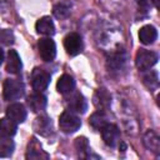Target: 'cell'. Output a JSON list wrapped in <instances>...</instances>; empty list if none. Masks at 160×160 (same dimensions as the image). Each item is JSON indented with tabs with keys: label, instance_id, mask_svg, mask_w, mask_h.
<instances>
[{
	"label": "cell",
	"instance_id": "cell-1",
	"mask_svg": "<svg viewBox=\"0 0 160 160\" xmlns=\"http://www.w3.org/2000/svg\"><path fill=\"white\" fill-rule=\"evenodd\" d=\"M2 94H4V99L8 101L18 100L24 96L25 86L22 81L18 79H5L2 85Z\"/></svg>",
	"mask_w": 160,
	"mask_h": 160
},
{
	"label": "cell",
	"instance_id": "cell-2",
	"mask_svg": "<svg viewBox=\"0 0 160 160\" xmlns=\"http://www.w3.org/2000/svg\"><path fill=\"white\" fill-rule=\"evenodd\" d=\"M81 126V120L78 115L71 112L70 110L64 111L59 118V128L61 131L66 134H72L78 131Z\"/></svg>",
	"mask_w": 160,
	"mask_h": 160
},
{
	"label": "cell",
	"instance_id": "cell-3",
	"mask_svg": "<svg viewBox=\"0 0 160 160\" xmlns=\"http://www.w3.org/2000/svg\"><path fill=\"white\" fill-rule=\"evenodd\" d=\"M158 60H159V56L156 52L145 50V49H140L135 56V65L140 71H145V70H149L150 68H152L158 62Z\"/></svg>",
	"mask_w": 160,
	"mask_h": 160
},
{
	"label": "cell",
	"instance_id": "cell-4",
	"mask_svg": "<svg viewBox=\"0 0 160 160\" xmlns=\"http://www.w3.org/2000/svg\"><path fill=\"white\" fill-rule=\"evenodd\" d=\"M64 48H65L66 52L70 56L79 55L84 49V42H82L81 36L79 34H76V32L68 34L65 36V39H64Z\"/></svg>",
	"mask_w": 160,
	"mask_h": 160
},
{
	"label": "cell",
	"instance_id": "cell-5",
	"mask_svg": "<svg viewBox=\"0 0 160 160\" xmlns=\"http://www.w3.org/2000/svg\"><path fill=\"white\" fill-rule=\"evenodd\" d=\"M50 80H51L50 74L42 69L35 68L31 72V85H32V89L38 92L46 90V88L50 84Z\"/></svg>",
	"mask_w": 160,
	"mask_h": 160
},
{
	"label": "cell",
	"instance_id": "cell-6",
	"mask_svg": "<svg viewBox=\"0 0 160 160\" xmlns=\"http://www.w3.org/2000/svg\"><path fill=\"white\" fill-rule=\"evenodd\" d=\"M38 49H39L40 58L46 62L52 61L56 56V45H55L54 40L50 38L40 39L38 42Z\"/></svg>",
	"mask_w": 160,
	"mask_h": 160
},
{
	"label": "cell",
	"instance_id": "cell-7",
	"mask_svg": "<svg viewBox=\"0 0 160 160\" xmlns=\"http://www.w3.org/2000/svg\"><path fill=\"white\" fill-rule=\"evenodd\" d=\"M101 131V136H102V140L104 142L110 146V148H114L118 142H119V139H120V130L116 125L114 124H110L108 122L104 128L100 129Z\"/></svg>",
	"mask_w": 160,
	"mask_h": 160
},
{
	"label": "cell",
	"instance_id": "cell-8",
	"mask_svg": "<svg viewBox=\"0 0 160 160\" xmlns=\"http://www.w3.org/2000/svg\"><path fill=\"white\" fill-rule=\"evenodd\" d=\"M6 116L14 121L15 124H21L26 120V116H28V111L25 109V106L20 102H14V104H10L6 109Z\"/></svg>",
	"mask_w": 160,
	"mask_h": 160
},
{
	"label": "cell",
	"instance_id": "cell-9",
	"mask_svg": "<svg viewBox=\"0 0 160 160\" xmlns=\"http://www.w3.org/2000/svg\"><path fill=\"white\" fill-rule=\"evenodd\" d=\"M66 104L70 111L78 114H84L88 110V101L80 92H74V94L70 92V98L66 99Z\"/></svg>",
	"mask_w": 160,
	"mask_h": 160
},
{
	"label": "cell",
	"instance_id": "cell-10",
	"mask_svg": "<svg viewBox=\"0 0 160 160\" xmlns=\"http://www.w3.org/2000/svg\"><path fill=\"white\" fill-rule=\"evenodd\" d=\"M32 129L35 130V132H38L41 136H49L52 132L51 120L45 115L38 116L32 122Z\"/></svg>",
	"mask_w": 160,
	"mask_h": 160
},
{
	"label": "cell",
	"instance_id": "cell-11",
	"mask_svg": "<svg viewBox=\"0 0 160 160\" xmlns=\"http://www.w3.org/2000/svg\"><path fill=\"white\" fill-rule=\"evenodd\" d=\"M36 32L45 36H52L55 34V25L50 16H42L40 18L35 24Z\"/></svg>",
	"mask_w": 160,
	"mask_h": 160
},
{
	"label": "cell",
	"instance_id": "cell-12",
	"mask_svg": "<svg viewBox=\"0 0 160 160\" xmlns=\"http://www.w3.org/2000/svg\"><path fill=\"white\" fill-rule=\"evenodd\" d=\"M92 102H94V105H95L98 109H100L101 111H104V110H106V109L110 106L111 96H110V94L108 92L106 89L100 88V89H98V90L95 91L94 98H92Z\"/></svg>",
	"mask_w": 160,
	"mask_h": 160
},
{
	"label": "cell",
	"instance_id": "cell-13",
	"mask_svg": "<svg viewBox=\"0 0 160 160\" xmlns=\"http://www.w3.org/2000/svg\"><path fill=\"white\" fill-rule=\"evenodd\" d=\"M46 104H48L46 96L42 95L41 92L36 91L35 94H31L28 98V105H29V108L32 112H40V111L45 110Z\"/></svg>",
	"mask_w": 160,
	"mask_h": 160
},
{
	"label": "cell",
	"instance_id": "cell-14",
	"mask_svg": "<svg viewBox=\"0 0 160 160\" xmlns=\"http://www.w3.org/2000/svg\"><path fill=\"white\" fill-rule=\"evenodd\" d=\"M22 64L21 59L16 50H9L8 52V60H6V71L10 74H19L21 71Z\"/></svg>",
	"mask_w": 160,
	"mask_h": 160
},
{
	"label": "cell",
	"instance_id": "cell-15",
	"mask_svg": "<svg viewBox=\"0 0 160 160\" xmlns=\"http://www.w3.org/2000/svg\"><path fill=\"white\" fill-rule=\"evenodd\" d=\"M26 159H35V160H41V159H49V154H46L41 145L36 141V139H31L28 146V152H26Z\"/></svg>",
	"mask_w": 160,
	"mask_h": 160
},
{
	"label": "cell",
	"instance_id": "cell-16",
	"mask_svg": "<svg viewBox=\"0 0 160 160\" xmlns=\"http://www.w3.org/2000/svg\"><path fill=\"white\" fill-rule=\"evenodd\" d=\"M125 62H126V55H125L124 51H118V52L111 54V56L108 59L109 71H120V70H122Z\"/></svg>",
	"mask_w": 160,
	"mask_h": 160
},
{
	"label": "cell",
	"instance_id": "cell-17",
	"mask_svg": "<svg viewBox=\"0 0 160 160\" xmlns=\"http://www.w3.org/2000/svg\"><path fill=\"white\" fill-rule=\"evenodd\" d=\"M56 89L62 95L70 94L75 89V80L72 79V76H70L68 74H64L59 78L58 82H56Z\"/></svg>",
	"mask_w": 160,
	"mask_h": 160
},
{
	"label": "cell",
	"instance_id": "cell-18",
	"mask_svg": "<svg viewBox=\"0 0 160 160\" xmlns=\"http://www.w3.org/2000/svg\"><path fill=\"white\" fill-rule=\"evenodd\" d=\"M158 38V30L152 25H145L139 30V39L144 45L152 44Z\"/></svg>",
	"mask_w": 160,
	"mask_h": 160
},
{
	"label": "cell",
	"instance_id": "cell-19",
	"mask_svg": "<svg viewBox=\"0 0 160 160\" xmlns=\"http://www.w3.org/2000/svg\"><path fill=\"white\" fill-rule=\"evenodd\" d=\"M71 8H72V4H71L70 0H61L52 8V14L56 19L62 20V19H66L70 15Z\"/></svg>",
	"mask_w": 160,
	"mask_h": 160
},
{
	"label": "cell",
	"instance_id": "cell-20",
	"mask_svg": "<svg viewBox=\"0 0 160 160\" xmlns=\"http://www.w3.org/2000/svg\"><path fill=\"white\" fill-rule=\"evenodd\" d=\"M18 124L11 121L8 116L0 119V138H12L16 134Z\"/></svg>",
	"mask_w": 160,
	"mask_h": 160
},
{
	"label": "cell",
	"instance_id": "cell-21",
	"mask_svg": "<svg viewBox=\"0 0 160 160\" xmlns=\"http://www.w3.org/2000/svg\"><path fill=\"white\" fill-rule=\"evenodd\" d=\"M144 145L149 150H151L154 152H159V150H160V140H159V136L152 130H149L145 134V136H144Z\"/></svg>",
	"mask_w": 160,
	"mask_h": 160
},
{
	"label": "cell",
	"instance_id": "cell-22",
	"mask_svg": "<svg viewBox=\"0 0 160 160\" xmlns=\"http://www.w3.org/2000/svg\"><path fill=\"white\" fill-rule=\"evenodd\" d=\"M108 116L104 114V111L99 110L96 112H94L90 119H89V124L95 129V130H100L101 128H104L106 124H108Z\"/></svg>",
	"mask_w": 160,
	"mask_h": 160
},
{
	"label": "cell",
	"instance_id": "cell-23",
	"mask_svg": "<svg viewBox=\"0 0 160 160\" xmlns=\"http://www.w3.org/2000/svg\"><path fill=\"white\" fill-rule=\"evenodd\" d=\"M15 144L10 138H0V158H9L12 155Z\"/></svg>",
	"mask_w": 160,
	"mask_h": 160
},
{
	"label": "cell",
	"instance_id": "cell-24",
	"mask_svg": "<svg viewBox=\"0 0 160 160\" xmlns=\"http://www.w3.org/2000/svg\"><path fill=\"white\" fill-rule=\"evenodd\" d=\"M75 148L78 150L79 156H81V158H89L90 156V148H89L88 139L85 136H80V138L75 139Z\"/></svg>",
	"mask_w": 160,
	"mask_h": 160
},
{
	"label": "cell",
	"instance_id": "cell-25",
	"mask_svg": "<svg viewBox=\"0 0 160 160\" xmlns=\"http://www.w3.org/2000/svg\"><path fill=\"white\" fill-rule=\"evenodd\" d=\"M144 84L150 89H156L159 85V79H158V72L156 71H150L144 76Z\"/></svg>",
	"mask_w": 160,
	"mask_h": 160
},
{
	"label": "cell",
	"instance_id": "cell-26",
	"mask_svg": "<svg viewBox=\"0 0 160 160\" xmlns=\"http://www.w3.org/2000/svg\"><path fill=\"white\" fill-rule=\"evenodd\" d=\"M0 42L2 45H6V46L11 45L14 42V34H12V31L8 30V29L1 30L0 31Z\"/></svg>",
	"mask_w": 160,
	"mask_h": 160
},
{
	"label": "cell",
	"instance_id": "cell-27",
	"mask_svg": "<svg viewBox=\"0 0 160 160\" xmlns=\"http://www.w3.org/2000/svg\"><path fill=\"white\" fill-rule=\"evenodd\" d=\"M136 1H138L139 6L142 8V9H145V10H148L151 6V0H136Z\"/></svg>",
	"mask_w": 160,
	"mask_h": 160
},
{
	"label": "cell",
	"instance_id": "cell-28",
	"mask_svg": "<svg viewBox=\"0 0 160 160\" xmlns=\"http://www.w3.org/2000/svg\"><path fill=\"white\" fill-rule=\"evenodd\" d=\"M2 60H4V51H2L1 48H0V64L2 62Z\"/></svg>",
	"mask_w": 160,
	"mask_h": 160
},
{
	"label": "cell",
	"instance_id": "cell-29",
	"mask_svg": "<svg viewBox=\"0 0 160 160\" xmlns=\"http://www.w3.org/2000/svg\"><path fill=\"white\" fill-rule=\"evenodd\" d=\"M159 1H160V0H151V2H154L155 8H159Z\"/></svg>",
	"mask_w": 160,
	"mask_h": 160
}]
</instances>
